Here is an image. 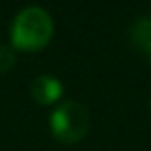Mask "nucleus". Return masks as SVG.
Returning <instances> with one entry per match:
<instances>
[{"label":"nucleus","instance_id":"obj_5","mask_svg":"<svg viewBox=\"0 0 151 151\" xmlns=\"http://www.w3.org/2000/svg\"><path fill=\"white\" fill-rule=\"evenodd\" d=\"M15 63L14 50L10 46H0V73H8Z\"/></svg>","mask_w":151,"mask_h":151},{"label":"nucleus","instance_id":"obj_1","mask_svg":"<svg viewBox=\"0 0 151 151\" xmlns=\"http://www.w3.org/2000/svg\"><path fill=\"white\" fill-rule=\"evenodd\" d=\"M54 21L50 14L38 6L21 10L12 23V44L23 52H38L52 40Z\"/></svg>","mask_w":151,"mask_h":151},{"label":"nucleus","instance_id":"obj_4","mask_svg":"<svg viewBox=\"0 0 151 151\" xmlns=\"http://www.w3.org/2000/svg\"><path fill=\"white\" fill-rule=\"evenodd\" d=\"M132 40L151 63V19L142 17L132 27Z\"/></svg>","mask_w":151,"mask_h":151},{"label":"nucleus","instance_id":"obj_6","mask_svg":"<svg viewBox=\"0 0 151 151\" xmlns=\"http://www.w3.org/2000/svg\"><path fill=\"white\" fill-rule=\"evenodd\" d=\"M149 111H151V101H149Z\"/></svg>","mask_w":151,"mask_h":151},{"label":"nucleus","instance_id":"obj_2","mask_svg":"<svg viewBox=\"0 0 151 151\" xmlns=\"http://www.w3.org/2000/svg\"><path fill=\"white\" fill-rule=\"evenodd\" d=\"M50 126L61 144H77L90 130V113L78 101H63L52 113Z\"/></svg>","mask_w":151,"mask_h":151},{"label":"nucleus","instance_id":"obj_3","mask_svg":"<svg viewBox=\"0 0 151 151\" xmlns=\"http://www.w3.org/2000/svg\"><path fill=\"white\" fill-rule=\"evenodd\" d=\"M29 92L33 96V100L40 105H52L54 101H58L63 94V84L52 75H40L37 77L29 86Z\"/></svg>","mask_w":151,"mask_h":151}]
</instances>
